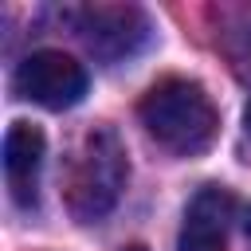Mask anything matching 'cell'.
<instances>
[{
  "instance_id": "cell-2",
  "label": "cell",
  "mask_w": 251,
  "mask_h": 251,
  "mask_svg": "<svg viewBox=\"0 0 251 251\" xmlns=\"http://www.w3.org/2000/svg\"><path fill=\"white\" fill-rule=\"evenodd\" d=\"M126 176H129V165H126V149H122L118 133L106 129V126L90 129L78 141L71 173H67V208H71V216L82 220V224L102 220L118 204V196L126 188Z\"/></svg>"
},
{
  "instance_id": "cell-6",
  "label": "cell",
  "mask_w": 251,
  "mask_h": 251,
  "mask_svg": "<svg viewBox=\"0 0 251 251\" xmlns=\"http://www.w3.org/2000/svg\"><path fill=\"white\" fill-rule=\"evenodd\" d=\"M231 208H235V200H231L227 188L204 184V188L188 200V212H184V224H180V243H176V251H224Z\"/></svg>"
},
{
  "instance_id": "cell-4",
  "label": "cell",
  "mask_w": 251,
  "mask_h": 251,
  "mask_svg": "<svg viewBox=\"0 0 251 251\" xmlns=\"http://www.w3.org/2000/svg\"><path fill=\"white\" fill-rule=\"evenodd\" d=\"M16 94L47 110H67L86 94V71L63 51H31L16 67Z\"/></svg>"
},
{
  "instance_id": "cell-7",
  "label": "cell",
  "mask_w": 251,
  "mask_h": 251,
  "mask_svg": "<svg viewBox=\"0 0 251 251\" xmlns=\"http://www.w3.org/2000/svg\"><path fill=\"white\" fill-rule=\"evenodd\" d=\"M243 126H247V133H251V98H247V110H243Z\"/></svg>"
},
{
  "instance_id": "cell-1",
  "label": "cell",
  "mask_w": 251,
  "mask_h": 251,
  "mask_svg": "<svg viewBox=\"0 0 251 251\" xmlns=\"http://www.w3.org/2000/svg\"><path fill=\"white\" fill-rule=\"evenodd\" d=\"M137 114H141L149 137L180 157L204 153L220 129V114H216L212 98L204 94L200 82H188V78H161L157 86H149Z\"/></svg>"
},
{
  "instance_id": "cell-5",
  "label": "cell",
  "mask_w": 251,
  "mask_h": 251,
  "mask_svg": "<svg viewBox=\"0 0 251 251\" xmlns=\"http://www.w3.org/2000/svg\"><path fill=\"white\" fill-rule=\"evenodd\" d=\"M43 133L31 122H12L4 137V176L12 188V200L20 208H31L39 200V169H43Z\"/></svg>"
},
{
  "instance_id": "cell-3",
  "label": "cell",
  "mask_w": 251,
  "mask_h": 251,
  "mask_svg": "<svg viewBox=\"0 0 251 251\" xmlns=\"http://www.w3.org/2000/svg\"><path fill=\"white\" fill-rule=\"evenodd\" d=\"M71 24L82 35V43L98 59H110V63L133 55L149 35L145 12L129 8V4H86V8L71 12Z\"/></svg>"
},
{
  "instance_id": "cell-9",
  "label": "cell",
  "mask_w": 251,
  "mask_h": 251,
  "mask_svg": "<svg viewBox=\"0 0 251 251\" xmlns=\"http://www.w3.org/2000/svg\"><path fill=\"white\" fill-rule=\"evenodd\" d=\"M126 251H145V247H141V243H129V247H126Z\"/></svg>"
},
{
  "instance_id": "cell-8",
  "label": "cell",
  "mask_w": 251,
  "mask_h": 251,
  "mask_svg": "<svg viewBox=\"0 0 251 251\" xmlns=\"http://www.w3.org/2000/svg\"><path fill=\"white\" fill-rule=\"evenodd\" d=\"M243 227H247V239H251V208H247V220H243Z\"/></svg>"
}]
</instances>
